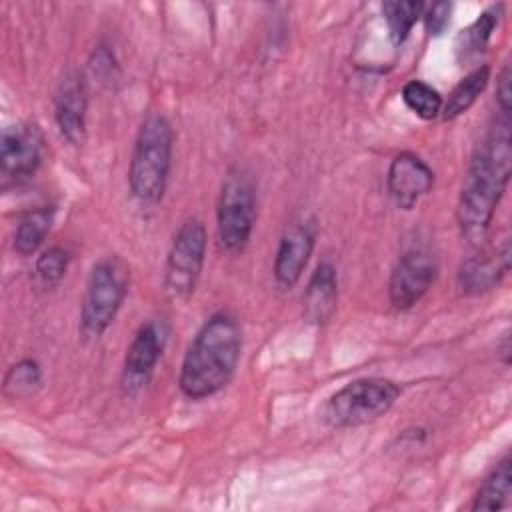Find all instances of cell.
<instances>
[{
  "instance_id": "15",
  "label": "cell",
  "mask_w": 512,
  "mask_h": 512,
  "mask_svg": "<svg viewBox=\"0 0 512 512\" xmlns=\"http://www.w3.org/2000/svg\"><path fill=\"white\" fill-rule=\"evenodd\" d=\"M338 306V272L330 262H320L302 296V312L310 324H326Z\"/></svg>"
},
{
  "instance_id": "14",
  "label": "cell",
  "mask_w": 512,
  "mask_h": 512,
  "mask_svg": "<svg viewBox=\"0 0 512 512\" xmlns=\"http://www.w3.org/2000/svg\"><path fill=\"white\" fill-rule=\"evenodd\" d=\"M510 270V244L504 240L492 252H480L462 262L458 270V286L468 296H480L500 284Z\"/></svg>"
},
{
  "instance_id": "12",
  "label": "cell",
  "mask_w": 512,
  "mask_h": 512,
  "mask_svg": "<svg viewBox=\"0 0 512 512\" xmlns=\"http://www.w3.org/2000/svg\"><path fill=\"white\" fill-rule=\"evenodd\" d=\"M314 250V228L310 224L298 222L284 230L278 242L274 258V282L282 290H290L300 280L310 254Z\"/></svg>"
},
{
  "instance_id": "10",
  "label": "cell",
  "mask_w": 512,
  "mask_h": 512,
  "mask_svg": "<svg viewBox=\"0 0 512 512\" xmlns=\"http://www.w3.org/2000/svg\"><path fill=\"white\" fill-rule=\"evenodd\" d=\"M388 194L402 210H412L434 186L432 168L414 152H400L392 158L386 176Z\"/></svg>"
},
{
  "instance_id": "24",
  "label": "cell",
  "mask_w": 512,
  "mask_h": 512,
  "mask_svg": "<svg viewBox=\"0 0 512 512\" xmlns=\"http://www.w3.org/2000/svg\"><path fill=\"white\" fill-rule=\"evenodd\" d=\"M450 12H452V4L450 2H434L430 6L424 8L422 18H424V28L430 36H440L448 22H450Z\"/></svg>"
},
{
  "instance_id": "4",
  "label": "cell",
  "mask_w": 512,
  "mask_h": 512,
  "mask_svg": "<svg viewBox=\"0 0 512 512\" xmlns=\"http://www.w3.org/2000/svg\"><path fill=\"white\" fill-rule=\"evenodd\" d=\"M402 388L390 378H358L336 390L322 408V420L332 428H354L384 416Z\"/></svg>"
},
{
  "instance_id": "11",
  "label": "cell",
  "mask_w": 512,
  "mask_h": 512,
  "mask_svg": "<svg viewBox=\"0 0 512 512\" xmlns=\"http://www.w3.org/2000/svg\"><path fill=\"white\" fill-rule=\"evenodd\" d=\"M164 344H166V328L162 322L148 320L136 330L124 358L126 390L134 392L146 386L164 352Z\"/></svg>"
},
{
  "instance_id": "16",
  "label": "cell",
  "mask_w": 512,
  "mask_h": 512,
  "mask_svg": "<svg viewBox=\"0 0 512 512\" xmlns=\"http://www.w3.org/2000/svg\"><path fill=\"white\" fill-rule=\"evenodd\" d=\"M500 16H502V4L490 6L484 12H480L472 24H468L464 30L458 32L454 50H456V58L460 62L470 60L486 50L494 30L500 22Z\"/></svg>"
},
{
  "instance_id": "5",
  "label": "cell",
  "mask_w": 512,
  "mask_h": 512,
  "mask_svg": "<svg viewBox=\"0 0 512 512\" xmlns=\"http://www.w3.org/2000/svg\"><path fill=\"white\" fill-rule=\"evenodd\" d=\"M128 292V268L118 258H104L90 270L80 308V330L100 338L114 322Z\"/></svg>"
},
{
  "instance_id": "22",
  "label": "cell",
  "mask_w": 512,
  "mask_h": 512,
  "mask_svg": "<svg viewBox=\"0 0 512 512\" xmlns=\"http://www.w3.org/2000/svg\"><path fill=\"white\" fill-rule=\"evenodd\" d=\"M404 104L422 120H434L442 112V96L422 80H410L402 88Z\"/></svg>"
},
{
  "instance_id": "17",
  "label": "cell",
  "mask_w": 512,
  "mask_h": 512,
  "mask_svg": "<svg viewBox=\"0 0 512 512\" xmlns=\"http://www.w3.org/2000/svg\"><path fill=\"white\" fill-rule=\"evenodd\" d=\"M512 460L506 454L492 470L490 474L484 478V482L480 484L474 502H472V510H486V512H494V510H502L508 506L510 496H512V468H510Z\"/></svg>"
},
{
  "instance_id": "21",
  "label": "cell",
  "mask_w": 512,
  "mask_h": 512,
  "mask_svg": "<svg viewBox=\"0 0 512 512\" xmlns=\"http://www.w3.org/2000/svg\"><path fill=\"white\" fill-rule=\"evenodd\" d=\"M42 384L40 364L32 358H24L12 364L4 376V394L10 398H28Z\"/></svg>"
},
{
  "instance_id": "25",
  "label": "cell",
  "mask_w": 512,
  "mask_h": 512,
  "mask_svg": "<svg viewBox=\"0 0 512 512\" xmlns=\"http://www.w3.org/2000/svg\"><path fill=\"white\" fill-rule=\"evenodd\" d=\"M512 70H510V62H506L498 74V82H496V102L500 108V114L510 116L512 110Z\"/></svg>"
},
{
  "instance_id": "6",
  "label": "cell",
  "mask_w": 512,
  "mask_h": 512,
  "mask_svg": "<svg viewBox=\"0 0 512 512\" xmlns=\"http://www.w3.org/2000/svg\"><path fill=\"white\" fill-rule=\"evenodd\" d=\"M256 220V198L252 180L240 170H230L222 182L216 222L218 242L228 254H240L252 236Z\"/></svg>"
},
{
  "instance_id": "3",
  "label": "cell",
  "mask_w": 512,
  "mask_h": 512,
  "mask_svg": "<svg viewBox=\"0 0 512 512\" xmlns=\"http://www.w3.org/2000/svg\"><path fill=\"white\" fill-rule=\"evenodd\" d=\"M174 132L162 114H150L136 136L130 156L128 184L132 196L142 204L162 200L172 166Z\"/></svg>"
},
{
  "instance_id": "19",
  "label": "cell",
  "mask_w": 512,
  "mask_h": 512,
  "mask_svg": "<svg viewBox=\"0 0 512 512\" xmlns=\"http://www.w3.org/2000/svg\"><path fill=\"white\" fill-rule=\"evenodd\" d=\"M490 80V68L478 66L470 74H466L448 94V100L442 102V118L454 120L470 110V106L478 100V96L484 92Z\"/></svg>"
},
{
  "instance_id": "18",
  "label": "cell",
  "mask_w": 512,
  "mask_h": 512,
  "mask_svg": "<svg viewBox=\"0 0 512 512\" xmlns=\"http://www.w3.org/2000/svg\"><path fill=\"white\" fill-rule=\"evenodd\" d=\"M54 222V208L42 206L20 216L14 230V250L22 256L34 254L48 236Z\"/></svg>"
},
{
  "instance_id": "1",
  "label": "cell",
  "mask_w": 512,
  "mask_h": 512,
  "mask_svg": "<svg viewBox=\"0 0 512 512\" xmlns=\"http://www.w3.org/2000/svg\"><path fill=\"white\" fill-rule=\"evenodd\" d=\"M512 168L510 116L500 114L486 138L476 146L460 188L456 222L470 244H480L506 192Z\"/></svg>"
},
{
  "instance_id": "8",
  "label": "cell",
  "mask_w": 512,
  "mask_h": 512,
  "mask_svg": "<svg viewBox=\"0 0 512 512\" xmlns=\"http://www.w3.org/2000/svg\"><path fill=\"white\" fill-rule=\"evenodd\" d=\"M438 274L436 258L424 248L404 252L392 268L388 280L390 304L396 310L412 308L432 286Z\"/></svg>"
},
{
  "instance_id": "20",
  "label": "cell",
  "mask_w": 512,
  "mask_h": 512,
  "mask_svg": "<svg viewBox=\"0 0 512 512\" xmlns=\"http://www.w3.org/2000/svg\"><path fill=\"white\" fill-rule=\"evenodd\" d=\"M426 4L420 0H386L382 2V14L388 26L390 40L398 46L412 32L414 24L422 18Z\"/></svg>"
},
{
  "instance_id": "27",
  "label": "cell",
  "mask_w": 512,
  "mask_h": 512,
  "mask_svg": "<svg viewBox=\"0 0 512 512\" xmlns=\"http://www.w3.org/2000/svg\"><path fill=\"white\" fill-rule=\"evenodd\" d=\"M500 354H502V362L504 364H510V334L506 332L504 338H502V344H500Z\"/></svg>"
},
{
  "instance_id": "26",
  "label": "cell",
  "mask_w": 512,
  "mask_h": 512,
  "mask_svg": "<svg viewBox=\"0 0 512 512\" xmlns=\"http://www.w3.org/2000/svg\"><path fill=\"white\" fill-rule=\"evenodd\" d=\"M88 68L92 70V74H94L98 80H108L110 76H114L116 60H114L112 52H110L106 46H100L98 50H94Z\"/></svg>"
},
{
  "instance_id": "23",
  "label": "cell",
  "mask_w": 512,
  "mask_h": 512,
  "mask_svg": "<svg viewBox=\"0 0 512 512\" xmlns=\"http://www.w3.org/2000/svg\"><path fill=\"white\" fill-rule=\"evenodd\" d=\"M68 264H70V252L62 246H50L36 258L34 272L38 282L46 288L56 286L64 278Z\"/></svg>"
},
{
  "instance_id": "9",
  "label": "cell",
  "mask_w": 512,
  "mask_h": 512,
  "mask_svg": "<svg viewBox=\"0 0 512 512\" xmlns=\"http://www.w3.org/2000/svg\"><path fill=\"white\" fill-rule=\"evenodd\" d=\"M42 162V134L34 124H16L2 130L0 172L4 182H22Z\"/></svg>"
},
{
  "instance_id": "7",
  "label": "cell",
  "mask_w": 512,
  "mask_h": 512,
  "mask_svg": "<svg viewBox=\"0 0 512 512\" xmlns=\"http://www.w3.org/2000/svg\"><path fill=\"white\" fill-rule=\"evenodd\" d=\"M206 256V228L200 220H186L172 238L166 268L164 292L172 300L188 298L200 278Z\"/></svg>"
},
{
  "instance_id": "13",
  "label": "cell",
  "mask_w": 512,
  "mask_h": 512,
  "mask_svg": "<svg viewBox=\"0 0 512 512\" xmlns=\"http://www.w3.org/2000/svg\"><path fill=\"white\" fill-rule=\"evenodd\" d=\"M86 110H88V94L86 84L80 72L68 74L56 92L54 98V120L56 126L70 144L80 146L86 134Z\"/></svg>"
},
{
  "instance_id": "2",
  "label": "cell",
  "mask_w": 512,
  "mask_h": 512,
  "mask_svg": "<svg viewBox=\"0 0 512 512\" xmlns=\"http://www.w3.org/2000/svg\"><path fill=\"white\" fill-rule=\"evenodd\" d=\"M242 354V330L234 316L212 314L190 342L178 376L180 392L190 400L214 396L232 380Z\"/></svg>"
}]
</instances>
